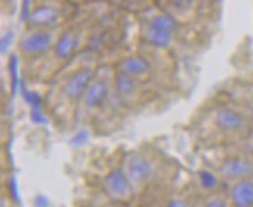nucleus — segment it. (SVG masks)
<instances>
[{"mask_svg": "<svg viewBox=\"0 0 253 207\" xmlns=\"http://www.w3.org/2000/svg\"><path fill=\"white\" fill-rule=\"evenodd\" d=\"M95 80V72L92 67H82L66 78L63 84V95L71 102H77L86 94L92 81Z\"/></svg>", "mask_w": 253, "mask_h": 207, "instance_id": "1", "label": "nucleus"}, {"mask_svg": "<svg viewBox=\"0 0 253 207\" xmlns=\"http://www.w3.org/2000/svg\"><path fill=\"white\" fill-rule=\"evenodd\" d=\"M131 181L124 169H113L102 181L103 193L114 201H125L131 195Z\"/></svg>", "mask_w": 253, "mask_h": 207, "instance_id": "2", "label": "nucleus"}, {"mask_svg": "<svg viewBox=\"0 0 253 207\" xmlns=\"http://www.w3.org/2000/svg\"><path fill=\"white\" fill-rule=\"evenodd\" d=\"M124 172L133 184L141 185L150 181L155 169L149 157H145L141 153H130L124 159Z\"/></svg>", "mask_w": 253, "mask_h": 207, "instance_id": "3", "label": "nucleus"}, {"mask_svg": "<svg viewBox=\"0 0 253 207\" xmlns=\"http://www.w3.org/2000/svg\"><path fill=\"white\" fill-rule=\"evenodd\" d=\"M52 45H53L52 34L45 28H36L35 32L27 33L21 39V44H19L22 53L28 56H40L45 53Z\"/></svg>", "mask_w": 253, "mask_h": 207, "instance_id": "4", "label": "nucleus"}, {"mask_svg": "<svg viewBox=\"0 0 253 207\" xmlns=\"http://www.w3.org/2000/svg\"><path fill=\"white\" fill-rule=\"evenodd\" d=\"M214 123H216L219 130L225 133H239L244 131L247 126L246 117L239 111L228 106H222L216 111V114H214Z\"/></svg>", "mask_w": 253, "mask_h": 207, "instance_id": "5", "label": "nucleus"}, {"mask_svg": "<svg viewBox=\"0 0 253 207\" xmlns=\"http://www.w3.org/2000/svg\"><path fill=\"white\" fill-rule=\"evenodd\" d=\"M219 172L227 179H242V177H250L253 174V161L246 156H233L225 159Z\"/></svg>", "mask_w": 253, "mask_h": 207, "instance_id": "6", "label": "nucleus"}, {"mask_svg": "<svg viewBox=\"0 0 253 207\" xmlns=\"http://www.w3.org/2000/svg\"><path fill=\"white\" fill-rule=\"evenodd\" d=\"M61 21V13L56 6L52 5H40L32 9L27 24L35 28H52Z\"/></svg>", "mask_w": 253, "mask_h": 207, "instance_id": "7", "label": "nucleus"}, {"mask_svg": "<svg viewBox=\"0 0 253 207\" xmlns=\"http://www.w3.org/2000/svg\"><path fill=\"white\" fill-rule=\"evenodd\" d=\"M141 37L153 47L168 48L173 39V33L166 32V30H161L149 22H144L141 25Z\"/></svg>", "mask_w": 253, "mask_h": 207, "instance_id": "8", "label": "nucleus"}, {"mask_svg": "<svg viewBox=\"0 0 253 207\" xmlns=\"http://www.w3.org/2000/svg\"><path fill=\"white\" fill-rule=\"evenodd\" d=\"M231 201L239 207H250L253 206V181L250 177H242L236 179L230 190Z\"/></svg>", "mask_w": 253, "mask_h": 207, "instance_id": "9", "label": "nucleus"}, {"mask_svg": "<svg viewBox=\"0 0 253 207\" xmlns=\"http://www.w3.org/2000/svg\"><path fill=\"white\" fill-rule=\"evenodd\" d=\"M150 63L145 58L138 56V55H131V56H125L124 59H121L118 64V70L122 73H126L130 76L139 78V76H145L150 73Z\"/></svg>", "mask_w": 253, "mask_h": 207, "instance_id": "10", "label": "nucleus"}, {"mask_svg": "<svg viewBox=\"0 0 253 207\" xmlns=\"http://www.w3.org/2000/svg\"><path fill=\"white\" fill-rule=\"evenodd\" d=\"M79 45H80V39L77 36V33L74 30H67V32H64L56 39V42L53 44V52H55L56 58L69 59L75 55Z\"/></svg>", "mask_w": 253, "mask_h": 207, "instance_id": "11", "label": "nucleus"}, {"mask_svg": "<svg viewBox=\"0 0 253 207\" xmlns=\"http://www.w3.org/2000/svg\"><path fill=\"white\" fill-rule=\"evenodd\" d=\"M110 98V87L105 80H94L89 89L84 94V104L89 109H97L105 104V102Z\"/></svg>", "mask_w": 253, "mask_h": 207, "instance_id": "12", "label": "nucleus"}, {"mask_svg": "<svg viewBox=\"0 0 253 207\" xmlns=\"http://www.w3.org/2000/svg\"><path fill=\"white\" fill-rule=\"evenodd\" d=\"M145 22H149V24L158 27L161 30H166V32H170L173 34L180 27L177 17L166 13V11H163V9H158V11H155L153 14H150L147 19H145Z\"/></svg>", "mask_w": 253, "mask_h": 207, "instance_id": "13", "label": "nucleus"}, {"mask_svg": "<svg viewBox=\"0 0 253 207\" xmlns=\"http://www.w3.org/2000/svg\"><path fill=\"white\" fill-rule=\"evenodd\" d=\"M136 78L134 76H130L126 73H122V72H116V76H114V87H116V92H118L121 97H128L131 95L134 91H136Z\"/></svg>", "mask_w": 253, "mask_h": 207, "instance_id": "14", "label": "nucleus"}, {"mask_svg": "<svg viewBox=\"0 0 253 207\" xmlns=\"http://www.w3.org/2000/svg\"><path fill=\"white\" fill-rule=\"evenodd\" d=\"M191 0H157V5L160 9L166 11L172 16L177 13H184L191 8Z\"/></svg>", "mask_w": 253, "mask_h": 207, "instance_id": "15", "label": "nucleus"}, {"mask_svg": "<svg viewBox=\"0 0 253 207\" xmlns=\"http://www.w3.org/2000/svg\"><path fill=\"white\" fill-rule=\"evenodd\" d=\"M8 73L11 80V92L16 94L17 87H21V80H19V58L17 55H11L8 59Z\"/></svg>", "mask_w": 253, "mask_h": 207, "instance_id": "16", "label": "nucleus"}, {"mask_svg": "<svg viewBox=\"0 0 253 207\" xmlns=\"http://www.w3.org/2000/svg\"><path fill=\"white\" fill-rule=\"evenodd\" d=\"M199 181L202 184V187L205 190H214V189H217V185H219V179H217V176L208 172V170H202L199 173Z\"/></svg>", "mask_w": 253, "mask_h": 207, "instance_id": "17", "label": "nucleus"}, {"mask_svg": "<svg viewBox=\"0 0 253 207\" xmlns=\"http://www.w3.org/2000/svg\"><path fill=\"white\" fill-rule=\"evenodd\" d=\"M21 92L25 103L30 107H42V97L35 91H28L24 83H21Z\"/></svg>", "mask_w": 253, "mask_h": 207, "instance_id": "18", "label": "nucleus"}, {"mask_svg": "<svg viewBox=\"0 0 253 207\" xmlns=\"http://www.w3.org/2000/svg\"><path fill=\"white\" fill-rule=\"evenodd\" d=\"M87 140H89V131L87 130H80L74 134V137L71 139V145L79 148V146H83Z\"/></svg>", "mask_w": 253, "mask_h": 207, "instance_id": "19", "label": "nucleus"}, {"mask_svg": "<svg viewBox=\"0 0 253 207\" xmlns=\"http://www.w3.org/2000/svg\"><path fill=\"white\" fill-rule=\"evenodd\" d=\"M30 117H32V122L36 125H45L47 123V118L42 112V107H32Z\"/></svg>", "mask_w": 253, "mask_h": 207, "instance_id": "20", "label": "nucleus"}, {"mask_svg": "<svg viewBox=\"0 0 253 207\" xmlns=\"http://www.w3.org/2000/svg\"><path fill=\"white\" fill-rule=\"evenodd\" d=\"M6 189H8V193L9 196H11V200L13 201H19V189H17V181L14 179V177H9L8 182H6Z\"/></svg>", "mask_w": 253, "mask_h": 207, "instance_id": "21", "label": "nucleus"}, {"mask_svg": "<svg viewBox=\"0 0 253 207\" xmlns=\"http://www.w3.org/2000/svg\"><path fill=\"white\" fill-rule=\"evenodd\" d=\"M13 39H14L13 32H8L2 36V41H0V52H2V55H5L8 52V48H9V45H11Z\"/></svg>", "mask_w": 253, "mask_h": 207, "instance_id": "22", "label": "nucleus"}, {"mask_svg": "<svg viewBox=\"0 0 253 207\" xmlns=\"http://www.w3.org/2000/svg\"><path fill=\"white\" fill-rule=\"evenodd\" d=\"M32 0H22V9H21V19L24 22L28 21V16L32 13Z\"/></svg>", "mask_w": 253, "mask_h": 207, "instance_id": "23", "label": "nucleus"}, {"mask_svg": "<svg viewBox=\"0 0 253 207\" xmlns=\"http://www.w3.org/2000/svg\"><path fill=\"white\" fill-rule=\"evenodd\" d=\"M33 204L38 207H45V206H48V200L45 198V195H36L33 200Z\"/></svg>", "mask_w": 253, "mask_h": 207, "instance_id": "24", "label": "nucleus"}, {"mask_svg": "<svg viewBox=\"0 0 253 207\" xmlns=\"http://www.w3.org/2000/svg\"><path fill=\"white\" fill-rule=\"evenodd\" d=\"M207 204H208V206H214V207H217V206H225V203L220 201V200H210Z\"/></svg>", "mask_w": 253, "mask_h": 207, "instance_id": "25", "label": "nucleus"}, {"mask_svg": "<svg viewBox=\"0 0 253 207\" xmlns=\"http://www.w3.org/2000/svg\"><path fill=\"white\" fill-rule=\"evenodd\" d=\"M169 206H186V203L181 201V200H170Z\"/></svg>", "mask_w": 253, "mask_h": 207, "instance_id": "26", "label": "nucleus"}, {"mask_svg": "<svg viewBox=\"0 0 253 207\" xmlns=\"http://www.w3.org/2000/svg\"><path fill=\"white\" fill-rule=\"evenodd\" d=\"M191 2H197V0H191Z\"/></svg>", "mask_w": 253, "mask_h": 207, "instance_id": "27", "label": "nucleus"}]
</instances>
